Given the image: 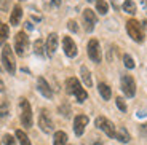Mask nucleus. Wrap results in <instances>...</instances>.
I'll list each match as a JSON object with an SVG mask.
<instances>
[{
	"label": "nucleus",
	"instance_id": "nucleus-13",
	"mask_svg": "<svg viewBox=\"0 0 147 145\" xmlns=\"http://www.w3.org/2000/svg\"><path fill=\"white\" fill-rule=\"evenodd\" d=\"M37 88H38V91H40L47 99H51L53 97V91H51L50 85L47 83V80H45L43 77H38V78H37Z\"/></svg>",
	"mask_w": 147,
	"mask_h": 145
},
{
	"label": "nucleus",
	"instance_id": "nucleus-3",
	"mask_svg": "<svg viewBox=\"0 0 147 145\" xmlns=\"http://www.w3.org/2000/svg\"><path fill=\"white\" fill-rule=\"evenodd\" d=\"M19 109H21V123L22 126L29 129L32 126V109H30V104L27 102V99L21 97L19 99Z\"/></svg>",
	"mask_w": 147,
	"mask_h": 145
},
{
	"label": "nucleus",
	"instance_id": "nucleus-5",
	"mask_svg": "<svg viewBox=\"0 0 147 145\" xmlns=\"http://www.w3.org/2000/svg\"><path fill=\"white\" fill-rule=\"evenodd\" d=\"M96 126H98V129L102 131L104 134H107V137L115 139V126L112 121H109L104 116H98L96 118Z\"/></svg>",
	"mask_w": 147,
	"mask_h": 145
},
{
	"label": "nucleus",
	"instance_id": "nucleus-15",
	"mask_svg": "<svg viewBox=\"0 0 147 145\" xmlns=\"http://www.w3.org/2000/svg\"><path fill=\"white\" fill-rule=\"evenodd\" d=\"M21 18H22V8L19 7V5H16V7L13 8V11H11V15H10L11 26H18L19 22H21Z\"/></svg>",
	"mask_w": 147,
	"mask_h": 145
},
{
	"label": "nucleus",
	"instance_id": "nucleus-9",
	"mask_svg": "<svg viewBox=\"0 0 147 145\" xmlns=\"http://www.w3.org/2000/svg\"><path fill=\"white\" fill-rule=\"evenodd\" d=\"M88 56L96 64L101 62V48H99V42L96 40V38H91L88 42Z\"/></svg>",
	"mask_w": 147,
	"mask_h": 145
},
{
	"label": "nucleus",
	"instance_id": "nucleus-35",
	"mask_svg": "<svg viewBox=\"0 0 147 145\" xmlns=\"http://www.w3.org/2000/svg\"><path fill=\"white\" fill-rule=\"evenodd\" d=\"M142 5H144V8H146V11H147V0H142Z\"/></svg>",
	"mask_w": 147,
	"mask_h": 145
},
{
	"label": "nucleus",
	"instance_id": "nucleus-24",
	"mask_svg": "<svg viewBox=\"0 0 147 145\" xmlns=\"http://www.w3.org/2000/svg\"><path fill=\"white\" fill-rule=\"evenodd\" d=\"M96 10L99 11L101 15H106L107 11H109L107 2H104V0H96Z\"/></svg>",
	"mask_w": 147,
	"mask_h": 145
},
{
	"label": "nucleus",
	"instance_id": "nucleus-25",
	"mask_svg": "<svg viewBox=\"0 0 147 145\" xmlns=\"http://www.w3.org/2000/svg\"><path fill=\"white\" fill-rule=\"evenodd\" d=\"M123 64H125L126 69H134V65H136L129 54H123Z\"/></svg>",
	"mask_w": 147,
	"mask_h": 145
},
{
	"label": "nucleus",
	"instance_id": "nucleus-12",
	"mask_svg": "<svg viewBox=\"0 0 147 145\" xmlns=\"http://www.w3.org/2000/svg\"><path fill=\"white\" fill-rule=\"evenodd\" d=\"M63 48H64L66 56H69V58H75L77 56V45L74 43V40L70 37H64L63 38Z\"/></svg>",
	"mask_w": 147,
	"mask_h": 145
},
{
	"label": "nucleus",
	"instance_id": "nucleus-1",
	"mask_svg": "<svg viewBox=\"0 0 147 145\" xmlns=\"http://www.w3.org/2000/svg\"><path fill=\"white\" fill-rule=\"evenodd\" d=\"M66 88H67V93L69 94H74L75 97H77V102H85L86 101V97H88V94H86V91L82 88L80 81L77 80V78H67L66 81Z\"/></svg>",
	"mask_w": 147,
	"mask_h": 145
},
{
	"label": "nucleus",
	"instance_id": "nucleus-7",
	"mask_svg": "<svg viewBox=\"0 0 147 145\" xmlns=\"http://www.w3.org/2000/svg\"><path fill=\"white\" fill-rule=\"evenodd\" d=\"M27 45H29V38H27L26 32H18L15 37V51L18 56H24L27 50Z\"/></svg>",
	"mask_w": 147,
	"mask_h": 145
},
{
	"label": "nucleus",
	"instance_id": "nucleus-4",
	"mask_svg": "<svg viewBox=\"0 0 147 145\" xmlns=\"http://www.w3.org/2000/svg\"><path fill=\"white\" fill-rule=\"evenodd\" d=\"M126 32H128V35L131 37L134 42H138V43H141V42L144 40V34H142V29H141V24L136 19H129V21L126 22Z\"/></svg>",
	"mask_w": 147,
	"mask_h": 145
},
{
	"label": "nucleus",
	"instance_id": "nucleus-29",
	"mask_svg": "<svg viewBox=\"0 0 147 145\" xmlns=\"http://www.w3.org/2000/svg\"><path fill=\"white\" fill-rule=\"evenodd\" d=\"M11 7V0H0V11H8Z\"/></svg>",
	"mask_w": 147,
	"mask_h": 145
},
{
	"label": "nucleus",
	"instance_id": "nucleus-32",
	"mask_svg": "<svg viewBox=\"0 0 147 145\" xmlns=\"http://www.w3.org/2000/svg\"><path fill=\"white\" fill-rule=\"evenodd\" d=\"M0 91H2V93L5 91V85H3V81H2V80H0Z\"/></svg>",
	"mask_w": 147,
	"mask_h": 145
},
{
	"label": "nucleus",
	"instance_id": "nucleus-36",
	"mask_svg": "<svg viewBox=\"0 0 147 145\" xmlns=\"http://www.w3.org/2000/svg\"><path fill=\"white\" fill-rule=\"evenodd\" d=\"M0 24H2V21H0Z\"/></svg>",
	"mask_w": 147,
	"mask_h": 145
},
{
	"label": "nucleus",
	"instance_id": "nucleus-33",
	"mask_svg": "<svg viewBox=\"0 0 147 145\" xmlns=\"http://www.w3.org/2000/svg\"><path fill=\"white\" fill-rule=\"evenodd\" d=\"M26 27H27V29H30V30H32V29H34V26H32V24H30V22H26Z\"/></svg>",
	"mask_w": 147,
	"mask_h": 145
},
{
	"label": "nucleus",
	"instance_id": "nucleus-19",
	"mask_svg": "<svg viewBox=\"0 0 147 145\" xmlns=\"http://www.w3.org/2000/svg\"><path fill=\"white\" fill-rule=\"evenodd\" d=\"M98 91H99V94L102 96L104 101H109L110 96H112V91H110V88L107 86L106 83H99V85H98Z\"/></svg>",
	"mask_w": 147,
	"mask_h": 145
},
{
	"label": "nucleus",
	"instance_id": "nucleus-37",
	"mask_svg": "<svg viewBox=\"0 0 147 145\" xmlns=\"http://www.w3.org/2000/svg\"><path fill=\"white\" fill-rule=\"evenodd\" d=\"M90 2H91V0H90Z\"/></svg>",
	"mask_w": 147,
	"mask_h": 145
},
{
	"label": "nucleus",
	"instance_id": "nucleus-28",
	"mask_svg": "<svg viewBox=\"0 0 147 145\" xmlns=\"http://www.w3.org/2000/svg\"><path fill=\"white\" fill-rule=\"evenodd\" d=\"M115 102H117V107L121 110V112H126V104H125V99L118 96V97L115 99Z\"/></svg>",
	"mask_w": 147,
	"mask_h": 145
},
{
	"label": "nucleus",
	"instance_id": "nucleus-26",
	"mask_svg": "<svg viewBox=\"0 0 147 145\" xmlns=\"http://www.w3.org/2000/svg\"><path fill=\"white\" fill-rule=\"evenodd\" d=\"M8 116V104L7 102H2L0 104V120H5Z\"/></svg>",
	"mask_w": 147,
	"mask_h": 145
},
{
	"label": "nucleus",
	"instance_id": "nucleus-10",
	"mask_svg": "<svg viewBox=\"0 0 147 145\" xmlns=\"http://www.w3.org/2000/svg\"><path fill=\"white\" fill-rule=\"evenodd\" d=\"M83 19H85V29H86V32H91L94 29V24L98 22V18H96L94 11L90 10V8L83 10Z\"/></svg>",
	"mask_w": 147,
	"mask_h": 145
},
{
	"label": "nucleus",
	"instance_id": "nucleus-18",
	"mask_svg": "<svg viewBox=\"0 0 147 145\" xmlns=\"http://www.w3.org/2000/svg\"><path fill=\"white\" fill-rule=\"evenodd\" d=\"M67 144V134L64 131H56L55 139H53V145H66Z\"/></svg>",
	"mask_w": 147,
	"mask_h": 145
},
{
	"label": "nucleus",
	"instance_id": "nucleus-31",
	"mask_svg": "<svg viewBox=\"0 0 147 145\" xmlns=\"http://www.w3.org/2000/svg\"><path fill=\"white\" fill-rule=\"evenodd\" d=\"M67 27H69L70 32H78V26H77V22L72 21V19H70V21L67 22Z\"/></svg>",
	"mask_w": 147,
	"mask_h": 145
},
{
	"label": "nucleus",
	"instance_id": "nucleus-22",
	"mask_svg": "<svg viewBox=\"0 0 147 145\" xmlns=\"http://www.w3.org/2000/svg\"><path fill=\"white\" fill-rule=\"evenodd\" d=\"M8 34H10V29H8V26L2 22V24H0V45H3L5 42H7Z\"/></svg>",
	"mask_w": 147,
	"mask_h": 145
},
{
	"label": "nucleus",
	"instance_id": "nucleus-8",
	"mask_svg": "<svg viewBox=\"0 0 147 145\" xmlns=\"http://www.w3.org/2000/svg\"><path fill=\"white\" fill-rule=\"evenodd\" d=\"M120 83H121V91L125 93L126 97H133L136 94V83H134L131 75H123Z\"/></svg>",
	"mask_w": 147,
	"mask_h": 145
},
{
	"label": "nucleus",
	"instance_id": "nucleus-21",
	"mask_svg": "<svg viewBox=\"0 0 147 145\" xmlns=\"http://www.w3.org/2000/svg\"><path fill=\"white\" fill-rule=\"evenodd\" d=\"M16 139H18V142L21 145H32V144H30V140H29V137L26 136V132L21 131V129L16 131Z\"/></svg>",
	"mask_w": 147,
	"mask_h": 145
},
{
	"label": "nucleus",
	"instance_id": "nucleus-27",
	"mask_svg": "<svg viewBox=\"0 0 147 145\" xmlns=\"http://www.w3.org/2000/svg\"><path fill=\"white\" fill-rule=\"evenodd\" d=\"M43 3L47 8H58L61 5V0H43Z\"/></svg>",
	"mask_w": 147,
	"mask_h": 145
},
{
	"label": "nucleus",
	"instance_id": "nucleus-20",
	"mask_svg": "<svg viewBox=\"0 0 147 145\" xmlns=\"http://www.w3.org/2000/svg\"><path fill=\"white\" fill-rule=\"evenodd\" d=\"M123 11L125 13H129V15H134L136 13V3L133 2V0H125V3H123Z\"/></svg>",
	"mask_w": 147,
	"mask_h": 145
},
{
	"label": "nucleus",
	"instance_id": "nucleus-6",
	"mask_svg": "<svg viewBox=\"0 0 147 145\" xmlns=\"http://www.w3.org/2000/svg\"><path fill=\"white\" fill-rule=\"evenodd\" d=\"M38 126H40V129L43 131L45 134L53 132L55 126H53V120H51V116H50V113H48V110L43 109L40 112V116H38Z\"/></svg>",
	"mask_w": 147,
	"mask_h": 145
},
{
	"label": "nucleus",
	"instance_id": "nucleus-11",
	"mask_svg": "<svg viewBox=\"0 0 147 145\" xmlns=\"http://www.w3.org/2000/svg\"><path fill=\"white\" fill-rule=\"evenodd\" d=\"M88 124V116L86 115H77L74 120V132L77 136H82L85 132V128Z\"/></svg>",
	"mask_w": 147,
	"mask_h": 145
},
{
	"label": "nucleus",
	"instance_id": "nucleus-17",
	"mask_svg": "<svg viewBox=\"0 0 147 145\" xmlns=\"http://www.w3.org/2000/svg\"><path fill=\"white\" fill-rule=\"evenodd\" d=\"M80 75H82V80H83V83L86 85L88 88H91L93 80H91V73H90L88 67H85V65H82V67H80Z\"/></svg>",
	"mask_w": 147,
	"mask_h": 145
},
{
	"label": "nucleus",
	"instance_id": "nucleus-14",
	"mask_svg": "<svg viewBox=\"0 0 147 145\" xmlns=\"http://www.w3.org/2000/svg\"><path fill=\"white\" fill-rule=\"evenodd\" d=\"M58 50V35L56 34H50L47 40V53L48 56H53Z\"/></svg>",
	"mask_w": 147,
	"mask_h": 145
},
{
	"label": "nucleus",
	"instance_id": "nucleus-2",
	"mask_svg": "<svg viewBox=\"0 0 147 145\" xmlns=\"http://www.w3.org/2000/svg\"><path fill=\"white\" fill-rule=\"evenodd\" d=\"M2 62H3V67L10 75H15L16 72V62H15V56H13V50L11 46L5 45L3 50H2Z\"/></svg>",
	"mask_w": 147,
	"mask_h": 145
},
{
	"label": "nucleus",
	"instance_id": "nucleus-34",
	"mask_svg": "<svg viewBox=\"0 0 147 145\" xmlns=\"http://www.w3.org/2000/svg\"><path fill=\"white\" fill-rule=\"evenodd\" d=\"M142 27H144V29H147V19H144V22H142Z\"/></svg>",
	"mask_w": 147,
	"mask_h": 145
},
{
	"label": "nucleus",
	"instance_id": "nucleus-16",
	"mask_svg": "<svg viewBox=\"0 0 147 145\" xmlns=\"http://www.w3.org/2000/svg\"><path fill=\"white\" fill-rule=\"evenodd\" d=\"M115 139H118V140L123 142V144H128L129 139H131V136H129V132L126 131V128L120 126L118 131H115Z\"/></svg>",
	"mask_w": 147,
	"mask_h": 145
},
{
	"label": "nucleus",
	"instance_id": "nucleus-23",
	"mask_svg": "<svg viewBox=\"0 0 147 145\" xmlns=\"http://www.w3.org/2000/svg\"><path fill=\"white\" fill-rule=\"evenodd\" d=\"M45 50H47V48L43 46V42H42L40 38L34 42V51H35V54H38V56H43Z\"/></svg>",
	"mask_w": 147,
	"mask_h": 145
},
{
	"label": "nucleus",
	"instance_id": "nucleus-30",
	"mask_svg": "<svg viewBox=\"0 0 147 145\" xmlns=\"http://www.w3.org/2000/svg\"><path fill=\"white\" fill-rule=\"evenodd\" d=\"M3 142H5V145H18L16 144V139H13V136H10V134L3 136Z\"/></svg>",
	"mask_w": 147,
	"mask_h": 145
}]
</instances>
